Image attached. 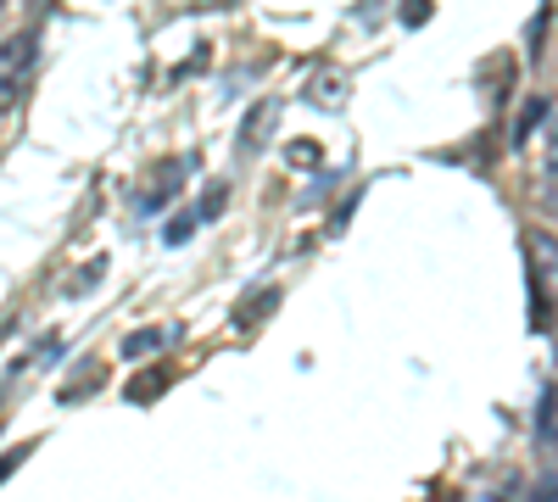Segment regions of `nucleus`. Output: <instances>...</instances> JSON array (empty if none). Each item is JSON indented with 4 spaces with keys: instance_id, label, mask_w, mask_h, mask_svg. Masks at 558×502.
I'll return each mask as SVG.
<instances>
[{
    "instance_id": "nucleus-1",
    "label": "nucleus",
    "mask_w": 558,
    "mask_h": 502,
    "mask_svg": "<svg viewBox=\"0 0 558 502\" xmlns=\"http://www.w3.org/2000/svg\"><path fill=\"white\" fill-rule=\"evenodd\" d=\"M28 62H34V34H12L7 45H0V112L17 107L23 78H28Z\"/></svg>"
},
{
    "instance_id": "nucleus-9",
    "label": "nucleus",
    "mask_w": 558,
    "mask_h": 502,
    "mask_svg": "<svg viewBox=\"0 0 558 502\" xmlns=\"http://www.w3.org/2000/svg\"><path fill=\"white\" fill-rule=\"evenodd\" d=\"M23 458H28V446H12V452H7V458H0V486H7V475H12V469H17Z\"/></svg>"
},
{
    "instance_id": "nucleus-2",
    "label": "nucleus",
    "mask_w": 558,
    "mask_h": 502,
    "mask_svg": "<svg viewBox=\"0 0 558 502\" xmlns=\"http://www.w3.org/2000/svg\"><path fill=\"white\" fill-rule=\"evenodd\" d=\"M525 241H531V280H536L542 291H547V280L558 285V241H553L547 230H531Z\"/></svg>"
},
{
    "instance_id": "nucleus-10",
    "label": "nucleus",
    "mask_w": 558,
    "mask_h": 502,
    "mask_svg": "<svg viewBox=\"0 0 558 502\" xmlns=\"http://www.w3.org/2000/svg\"><path fill=\"white\" fill-rule=\"evenodd\" d=\"M547 173H558V123H553V162H547Z\"/></svg>"
},
{
    "instance_id": "nucleus-4",
    "label": "nucleus",
    "mask_w": 558,
    "mask_h": 502,
    "mask_svg": "<svg viewBox=\"0 0 558 502\" xmlns=\"http://www.w3.org/2000/svg\"><path fill=\"white\" fill-rule=\"evenodd\" d=\"M547 112H553V101H542V96H536V101H525V112H520V123H514V146H520V140H531V134L542 128V118H547Z\"/></svg>"
},
{
    "instance_id": "nucleus-7",
    "label": "nucleus",
    "mask_w": 558,
    "mask_h": 502,
    "mask_svg": "<svg viewBox=\"0 0 558 502\" xmlns=\"http://www.w3.org/2000/svg\"><path fill=\"white\" fill-rule=\"evenodd\" d=\"M223 201H229V185H223V179H218V185H207V196L196 201V212H202V223H213V218L223 212Z\"/></svg>"
},
{
    "instance_id": "nucleus-5",
    "label": "nucleus",
    "mask_w": 558,
    "mask_h": 502,
    "mask_svg": "<svg viewBox=\"0 0 558 502\" xmlns=\"http://www.w3.org/2000/svg\"><path fill=\"white\" fill-rule=\"evenodd\" d=\"M196 223H202V212H196V207H191V212H179V218L168 223V230H162V241H168V246H184V241L196 235Z\"/></svg>"
},
{
    "instance_id": "nucleus-6",
    "label": "nucleus",
    "mask_w": 558,
    "mask_h": 502,
    "mask_svg": "<svg viewBox=\"0 0 558 502\" xmlns=\"http://www.w3.org/2000/svg\"><path fill=\"white\" fill-rule=\"evenodd\" d=\"M162 341H168L162 330H134V335L123 341V357H151V352H157Z\"/></svg>"
},
{
    "instance_id": "nucleus-3",
    "label": "nucleus",
    "mask_w": 558,
    "mask_h": 502,
    "mask_svg": "<svg viewBox=\"0 0 558 502\" xmlns=\"http://www.w3.org/2000/svg\"><path fill=\"white\" fill-rule=\"evenodd\" d=\"M274 123H279V101H257L252 118L241 123V151H263L268 134H274Z\"/></svg>"
},
{
    "instance_id": "nucleus-8",
    "label": "nucleus",
    "mask_w": 558,
    "mask_h": 502,
    "mask_svg": "<svg viewBox=\"0 0 558 502\" xmlns=\"http://www.w3.org/2000/svg\"><path fill=\"white\" fill-rule=\"evenodd\" d=\"M531 502H558V475H536V486H531Z\"/></svg>"
},
{
    "instance_id": "nucleus-11",
    "label": "nucleus",
    "mask_w": 558,
    "mask_h": 502,
    "mask_svg": "<svg viewBox=\"0 0 558 502\" xmlns=\"http://www.w3.org/2000/svg\"><path fill=\"white\" fill-rule=\"evenodd\" d=\"M547 212H553V218H558V191H553V196H547Z\"/></svg>"
}]
</instances>
